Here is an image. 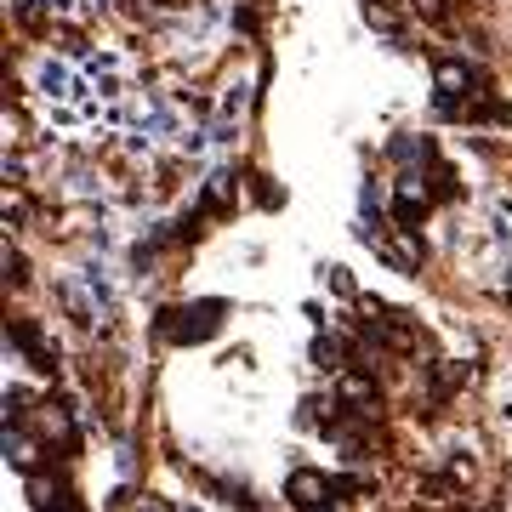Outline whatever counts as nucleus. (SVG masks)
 Listing matches in <instances>:
<instances>
[{
    "instance_id": "8",
    "label": "nucleus",
    "mask_w": 512,
    "mask_h": 512,
    "mask_svg": "<svg viewBox=\"0 0 512 512\" xmlns=\"http://www.w3.org/2000/svg\"><path fill=\"white\" fill-rule=\"evenodd\" d=\"M313 359H319L325 370H336V359H342V353H336V342H313Z\"/></svg>"
},
{
    "instance_id": "9",
    "label": "nucleus",
    "mask_w": 512,
    "mask_h": 512,
    "mask_svg": "<svg viewBox=\"0 0 512 512\" xmlns=\"http://www.w3.org/2000/svg\"><path fill=\"white\" fill-rule=\"evenodd\" d=\"M410 6H416L421 18H433V23H444V0H410Z\"/></svg>"
},
{
    "instance_id": "1",
    "label": "nucleus",
    "mask_w": 512,
    "mask_h": 512,
    "mask_svg": "<svg viewBox=\"0 0 512 512\" xmlns=\"http://www.w3.org/2000/svg\"><path fill=\"white\" fill-rule=\"evenodd\" d=\"M222 302H194V308H171L160 319V336L165 342H205V336H217V319Z\"/></svg>"
},
{
    "instance_id": "4",
    "label": "nucleus",
    "mask_w": 512,
    "mask_h": 512,
    "mask_svg": "<svg viewBox=\"0 0 512 512\" xmlns=\"http://www.w3.org/2000/svg\"><path fill=\"white\" fill-rule=\"evenodd\" d=\"M205 211H211V217H228V211H234V177H228V171L205 177Z\"/></svg>"
},
{
    "instance_id": "5",
    "label": "nucleus",
    "mask_w": 512,
    "mask_h": 512,
    "mask_svg": "<svg viewBox=\"0 0 512 512\" xmlns=\"http://www.w3.org/2000/svg\"><path fill=\"white\" fill-rule=\"evenodd\" d=\"M433 80H439L444 103H456V97H467V86H473V74L461 69V63H439V69H433Z\"/></svg>"
},
{
    "instance_id": "2",
    "label": "nucleus",
    "mask_w": 512,
    "mask_h": 512,
    "mask_svg": "<svg viewBox=\"0 0 512 512\" xmlns=\"http://www.w3.org/2000/svg\"><path fill=\"white\" fill-rule=\"evenodd\" d=\"M427 205H433V194H427V183H421L416 171H404L399 183H393V217L410 228V222L427 217Z\"/></svg>"
},
{
    "instance_id": "3",
    "label": "nucleus",
    "mask_w": 512,
    "mask_h": 512,
    "mask_svg": "<svg viewBox=\"0 0 512 512\" xmlns=\"http://www.w3.org/2000/svg\"><path fill=\"white\" fill-rule=\"evenodd\" d=\"M285 495H291V501H296L302 512H330V501H325V495H330V484H325L319 473H291Z\"/></svg>"
},
{
    "instance_id": "7",
    "label": "nucleus",
    "mask_w": 512,
    "mask_h": 512,
    "mask_svg": "<svg viewBox=\"0 0 512 512\" xmlns=\"http://www.w3.org/2000/svg\"><path fill=\"white\" fill-rule=\"evenodd\" d=\"M342 393H348L353 404H376V387H370L365 376H348V382H342Z\"/></svg>"
},
{
    "instance_id": "6",
    "label": "nucleus",
    "mask_w": 512,
    "mask_h": 512,
    "mask_svg": "<svg viewBox=\"0 0 512 512\" xmlns=\"http://www.w3.org/2000/svg\"><path fill=\"white\" fill-rule=\"evenodd\" d=\"M6 456H12V467H23V473H35V439L23 433L18 421L6 427Z\"/></svg>"
}]
</instances>
